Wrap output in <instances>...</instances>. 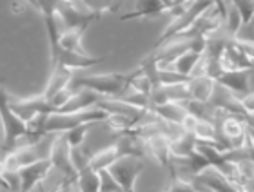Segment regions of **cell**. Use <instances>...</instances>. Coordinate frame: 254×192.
<instances>
[{
    "label": "cell",
    "instance_id": "1",
    "mask_svg": "<svg viewBox=\"0 0 254 192\" xmlns=\"http://www.w3.org/2000/svg\"><path fill=\"white\" fill-rule=\"evenodd\" d=\"M129 84V75L124 73H104V75H87L78 76L73 80L74 89L85 87L91 91L98 93L104 98H117Z\"/></svg>",
    "mask_w": 254,
    "mask_h": 192
},
{
    "label": "cell",
    "instance_id": "2",
    "mask_svg": "<svg viewBox=\"0 0 254 192\" xmlns=\"http://www.w3.org/2000/svg\"><path fill=\"white\" fill-rule=\"evenodd\" d=\"M216 127L220 131L222 142L227 145V149H244L249 142V127L242 114H231L220 109L216 120Z\"/></svg>",
    "mask_w": 254,
    "mask_h": 192
},
{
    "label": "cell",
    "instance_id": "3",
    "mask_svg": "<svg viewBox=\"0 0 254 192\" xmlns=\"http://www.w3.org/2000/svg\"><path fill=\"white\" fill-rule=\"evenodd\" d=\"M2 93H4V98H2V100L11 107V111L27 123H31L33 120H37V118L42 116V114H51V112H55L53 105H51L48 98L44 96V93L42 95L29 96V98H11L5 91H2Z\"/></svg>",
    "mask_w": 254,
    "mask_h": 192
},
{
    "label": "cell",
    "instance_id": "4",
    "mask_svg": "<svg viewBox=\"0 0 254 192\" xmlns=\"http://www.w3.org/2000/svg\"><path fill=\"white\" fill-rule=\"evenodd\" d=\"M145 161L143 158H134V156H122L117 163H113L109 172L113 178L120 183L124 192H134L136 191V182L142 174Z\"/></svg>",
    "mask_w": 254,
    "mask_h": 192
},
{
    "label": "cell",
    "instance_id": "5",
    "mask_svg": "<svg viewBox=\"0 0 254 192\" xmlns=\"http://www.w3.org/2000/svg\"><path fill=\"white\" fill-rule=\"evenodd\" d=\"M2 123H4V142H2L4 152L11 150L22 138H27L31 134L29 123L24 122L20 116H16L5 101H2Z\"/></svg>",
    "mask_w": 254,
    "mask_h": 192
},
{
    "label": "cell",
    "instance_id": "6",
    "mask_svg": "<svg viewBox=\"0 0 254 192\" xmlns=\"http://www.w3.org/2000/svg\"><path fill=\"white\" fill-rule=\"evenodd\" d=\"M73 149L71 145L67 144L65 136L62 134H55L53 136V144H51V152H49V160L53 163V169H57L59 172H62L64 178H69V180H76L78 178V172L74 169L73 163Z\"/></svg>",
    "mask_w": 254,
    "mask_h": 192
},
{
    "label": "cell",
    "instance_id": "7",
    "mask_svg": "<svg viewBox=\"0 0 254 192\" xmlns=\"http://www.w3.org/2000/svg\"><path fill=\"white\" fill-rule=\"evenodd\" d=\"M109 54L104 56H91L89 53H74L67 49H59V53L51 56V67H65L69 71L74 69H87V67H95V65L106 62Z\"/></svg>",
    "mask_w": 254,
    "mask_h": 192
},
{
    "label": "cell",
    "instance_id": "8",
    "mask_svg": "<svg viewBox=\"0 0 254 192\" xmlns=\"http://www.w3.org/2000/svg\"><path fill=\"white\" fill-rule=\"evenodd\" d=\"M53 171V163L49 158L46 160H40L37 163H31V165L20 169V180H22V187L20 192H31L40 185V183L46 182V178L49 176V172Z\"/></svg>",
    "mask_w": 254,
    "mask_h": 192
},
{
    "label": "cell",
    "instance_id": "9",
    "mask_svg": "<svg viewBox=\"0 0 254 192\" xmlns=\"http://www.w3.org/2000/svg\"><path fill=\"white\" fill-rule=\"evenodd\" d=\"M194 183H200L203 187L211 189L212 192H238L240 187L234 182H231L223 172H220L214 167H207L205 171L200 172L198 176L190 178Z\"/></svg>",
    "mask_w": 254,
    "mask_h": 192
},
{
    "label": "cell",
    "instance_id": "10",
    "mask_svg": "<svg viewBox=\"0 0 254 192\" xmlns=\"http://www.w3.org/2000/svg\"><path fill=\"white\" fill-rule=\"evenodd\" d=\"M216 82L225 89L242 98L244 95L251 91V69H234V71H223L218 76Z\"/></svg>",
    "mask_w": 254,
    "mask_h": 192
},
{
    "label": "cell",
    "instance_id": "11",
    "mask_svg": "<svg viewBox=\"0 0 254 192\" xmlns=\"http://www.w3.org/2000/svg\"><path fill=\"white\" fill-rule=\"evenodd\" d=\"M120 158L122 156H134V158H147L149 156V142L134 131L118 136L117 140Z\"/></svg>",
    "mask_w": 254,
    "mask_h": 192
},
{
    "label": "cell",
    "instance_id": "12",
    "mask_svg": "<svg viewBox=\"0 0 254 192\" xmlns=\"http://www.w3.org/2000/svg\"><path fill=\"white\" fill-rule=\"evenodd\" d=\"M104 100V96L98 95V93L91 91V89H85V87H80L76 89L73 95V98L67 101V105H64L59 112H78V111H87V109H93V107H98V103Z\"/></svg>",
    "mask_w": 254,
    "mask_h": 192
},
{
    "label": "cell",
    "instance_id": "13",
    "mask_svg": "<svg viewBox=\"0 0 254 192\" xmlns=\"http://www.w3.org/2000/svg\"><path fill=\"white\" fill-rule=\"evenodd\" d=\"M164 13H169L162 0H136L134 9L120 16V20H138V18H154Z\"/></svg>",
    "mask_w": 254,
    "mask_h": 192
},
{
    "label": "cell",
    "instance_id": "14",
    "mask_svg": "<svg viewBox=\"0 0 254 192\" xmlns=\"http://www.w3.org/2000/svg\"><path fill=\"white\" fill-rule=\"evenodd\" d=\"M73 71L65 69V67H51V75H49V80L46 84V89H44V96L51 100L57 93L73 86Z\"/></svg>",
    "mask_w": 254,
    "mask_h": 192
},
{
    "label": "cell",
    "instance_id": "15",
    "mask_svg": "<svg viewBox=\"0 0 254 192\" xmlns=\"http://www.w3.org/2000/svg\"><path fill=\"white\" fill-rule=\"evenodd\" d=\"M149 156H153L160 165L171 169L173 165V150H171V142L164 134H156L153 138H149Z\"/></svg>",
    "mask_w": 254,
    "mask_h": 192
},
{
    "label": "cell",
    "instance_id": "16",
    "mask_svg": "<svg viewBox=\"0 0 254 192\" xmlns=\"http://www.w3.org/2000/svg\"><path fill=\"white\" fill-rule=\"evenodd\" d=\"M218 82L211 76H194L189 80L190 100L198 101H211L214 91H216Z\"/></svg>",
    "mask_w": 254,
    "mask_h": 192
},
{
    "label": "cell",
    "instance_id": "17",
    "mask_svg": "<svg viewBox=\"0 0 254 192\" xmlns=\"http://www.w3.org/2000/svg\"><path fill=\"white\" fill-rule=\"evenodd\" d=\"M118 160H120V150H118V145L115 142V144L107 145L104 149L96 150L95 154H91L89 165L91 169L102 172V171H109L113 163H117Z\"/></svg>",
    "mask_w": 254,
    "mask_h": 192
},
{
    "label": "cell",
    "instance_id": "18",
    "mask_svg": "<svg viewBox=\"0 0 254 192\" xmlns=\"http://www.w3.org/2000/svg\"><path fill=\"white\" fill-rule=\"evenodd\" d=\"M153 111L156 112L162 120H165V122H169V123H182L184 118L189 114L186 103H178V101H169V103H165V105L153 107Z\"/></svg>",
    "mask_w": 254,
    "mask_h": 192
},
{
    "label": "cell",
    "instance_id": "19",
    "mask_svg": "<svg viewBox=\"0 0 254 192\" xmlns=\"http://www.w3.org/2000/svg\"><path fill=\"white\" fill-rule=\"evenodd\" d=\"M102 178L100 172L91 169V165H87L85 169L78 171V178H76V187L80 192H100Z\"/></svg>",
    "mask_w": 254,
    "mask_h": 192
},
{
    "label": "cell",
    "instance_id": "20",
    "mask_svg": "<svg viewBox=\"0 0 254 192\" xmlns=\"http://www.w3.org/2000/svg\"><path fill=\"white\" fill-rule=\"evenodd\" d=\"M201 56H203V53H196V51H189V53L182 54V56H178V58L173 62V64L167 67V69H175L178 71V73H182V75L186 76H192V73H194L196 65L200 64Z\"/></svg>",
    "mask_w": 254,
    "mask_h": 192
},
{
    "label": "cell",
    "instance_id": "21",
    "mask_svg": "<svg viewBox=\"0 0 254 192\" xmlns=\"http://www.w3.org/2000/svg\"><path fill=\"white\" fill-rule=\"evenodd\" d=\"M117 98H120V100L127 101V103L138 107V109H143V111H147V109L153 107V103H151V95H145V93L136 91V89H134L132 86H129V84H127L126 89H124Z\"/></svg>",
    "mask_w": 254,
    "mask_h": 192
},
{
    "label": "cell",
    "instance_id": "22",
    "mask_svg": "<svg viewBox=\"0 0 254 192\" xmlns=\"http://www.w3.org/2000/svg\"><path fill=\"white\" fill-rule=\"evenodd\" d=\"M85 29H64L62 37H60V48L74 51V53H85L82 48V37H84Z\"/></svg>",
    "mask_w": 254,
    "mask_h": 192
},
{
    "label": "cell",
    "instance_id": "23",
    "mask_svg": "<svg viewBox=\"0 0 254 192\" xmlns=\"http://www.w3.org/2000/svg\"><path fill=\"white\" fill-rule=\"evenodd\" d=\"M85 7L100 18L104 13H115L122 5V0H82Z\"/></svg>",
    "mask_w": 254,
    "mask_h": 192
},
{
    "label": "cell",
    "instance_id": "24",
    "mask_svg": "<svg viewBox=\"0 0 254 192\" xmlns=\"http://www.w3.org/2000/svg\"><path fill=\"white\" fill-rule=\"evenodd\" d=\"M242 26H245L242 13H240L233 4H227V13H225V29H227L229 35H231L234 40L238 38Z\"/></svg>",
    "mask_w": 254,
    "mask_h": 192
},
{
    "label": "cell",
    "instance_id": "25",
    "mask_svg": "<svg viewBox=\"0 0 254 192\" xmlns=\"http://www.w3.org/2000/svg\"><path fill=\"white\" fill-rule=\"evenodd\" d=\"M91 125H95V123H85V125H80V127H74V129H71V131H67V133H64L67 144L71 145V149H76V147H82V145H84Z\"/></svg>",
    "mask_w": 254,
    "mask_h": 192
},
{
    "label": "cell",
    "instance_id": "26",
    "mask_svg": "<svg viewBox=\"0 0 254 192\" xmlns=\"http://www.w3.org/2000/svg\"><path fill=\"white\" fill-rule=\"evenodd\" d=\"M164 192H200V191H198V187L194 185V182L189 180V178L173 176L169 187L165 189Z\"/></svg>",
    "mask_w": 254,
    "mask_h": 192
},
{
    "label": "cell",
    "instance_id": "27",
    "mask_svg": "<svg viewBox=\"0 0 254 192\" xmlns=\"http://www.w3.org/2000/svg\"><path fill=\"white\" fill-rule=\"evenodd\" d=\"M190 78L182 75L175 69H160V86H176V84H186Z\"/></svg>",
    "mask_w": 254,
    "mask_h": 192
},
{
    "label": "cell",
    "instance_id": "28",
    "mask_svg": "<svg viewBox=\"0 0 254 192\" xmlns=\"http://www.w3.org/2000/svg\"><path fill=\"white\" fill-rule=\"evenodd\" d=\"M227 4H233L244 16V24L249 26L254 18V0H227Z\"/></svg>",
    "mask_w": 254,
    "mask_h": 192
},
{
    "label": "cell",
    "instance_id": "29",
    "mask_svg": "<svg viewBox=\"0 0 254 192\" xmlns=\"http://www.w3.org/2000/svg\"><path fill=\"white\" fill-rule=\"evenodd\" d=\"M100 178H102L100 192H124V189L120 187V183L113 178V174L109 171H102Z\"/></svg>",
    "mask_w": 254,
    "mask_h": 192
},
{
    "label": "cell",
    "instance_id": "30",
    "mask_svg": "<svg viewBox=\"0 0 254 192\" xmlns=\"http://www.w3.org/2000/svg\"><path fill=\"white\" fill-rule=\"evenodd\" d=\"M234 42H236V46L240 48V51L245 54V58H247L251 67H254V40H245V38L238 37Z\"/></svg>",
    "mask_w": 254,
    "mask_h": 192
},
{
    "label": "cell",
    "instance_id": "31",
    "mask_svg": "<svg viewBox=\"0 0 254 192\" xmlns=\"http://www.w3.org/2000/svg\"><path fill=\"white\" fill-rule=\"evenodd\" d=\"M240 103L244 107L245 114L244 116H254V91H249L240 98Z\"/></svg>",
    "mask_w": 254,
    "mask_h": 192
},
{
    "label": "cell",
    "instance_id": "32",
    "mask_svg": "<svg viewBox=\"0 0 254 192\" xmlns=\"http://www.w3.org/2000/svg\"><path fill=\"white\" fill-rule=\"evenodd\" d=\"M198 122H200V120H198V118H196L194 114H190V112H189V114H187V116L184 118V122H182L180 125L184 129H186L187 133H192V131H194V127H196V123H198Z\"/></svg>",
    "mask_w": 254,
    "mask_h": 192
},
{
    "label": "cell",
    "instance_id": "33",
    "mask_svg": "<svg viewBox=\"0 0 254 192\" xmlns=\"http://www.w3.org/2000/svg\"><path fill=\"white\" fill-rule=\"evenodd\" d=\"M214 5H216V9L225 16V13H227V0H214Z\"/></svg>",
    "mask_w": 254,
    "mask_h": 192
},
{
    "label": "cell",
    "instance_id": "34",
    "mask_svg": "<svg viewBox=\"0 0 254 192\" xmlns=\"http://www.w3.org/2000/svg\"><path fill=\"white\" fill-rule=\"evenodd\" d=\"M22 2H26L33 7V9H38L40 7V0H22Z\"/></svg>",
    "mask_w": 254,
    "mask_h": 192
},
{
    "label": "cell",
    "instance_id": "35",
    "mask_svg": "<svg viewBox=\"0 0 254 192\" xmlns=\"http://www.w3.org/2000/svg\"><path fill=\"white\" fill-rule=\"evenodd\" d=\"M162 2H164V4H165V7H167V9H173V7H175V5H176V0H162Z\"/></svg>",
    "mask_w": 254,
    "mask_h": 192
},
{
    "label": "cell",
    "instance_id": "36",
    "mask_svg": "<svg viewBox=\"0 0 254 192\" xmlns=\"http://www.w3.org/2000/svg\"><path fill=\"white\" fill-rule=\"evenodd\" d=\"M247 127H249V125H247ZM247 134H249L251 144H253V147H254V129H251V127H249V131H247Z\"/></svg>",
    "mask_w": 254,
    "mask_h": 192
},
{
    "label": "cell",
    "instance_id": "37",
    "mask_svg": "<svg viewBox=\"0 0 254 192\" xmlns=\"http://www.w3.org/2000/svg\"><path fill=\"white\" fill-rule=\"evenodd\" d=\"M249 27H253V29H254V18H253V22L249 24Z\"/></svg>",
    "mask_w": 254,
    "mask_h": 192
},
{
    "label": "cell",
    "instance_id": "38",
    "mask_svg": "<svg viewBox=\"0 0 254 192\" xmlns=\"http://www.w3.org/2000/svg\"><path fill=\"white\" fill-rule=\"evenodd\" d=\"M37 192H40V191H38V189H37ZM46 192H51V189H49V191H46Z\"/></svg>",
    "mask_w": 254,
    "mask_h": 192
},
{
    "label": "cell",
    "instance_id": "39",
    "mask_svg": "<svg viewBox=\"0 0 254 192\" xmlns=\"http://www.w3.org/2000/svg\"><path fill=\"white\" fill-rule=\"evenodd\" d=\"M37 189H38V187H37ZM37 189H35V191H31V192H37Z\"/></svg>",
    "mask_w": 254,
    "mask_h": 192
},
{
    "label": "cell",
    "instance_id": "40",
    "mask_svg": "<svg viewBox=\"0 0 254 192\" xmlns=\"http://www.w3.org/2000/svg\"><path fill=\"white\" fill-rule=\"evenodd\" d=\"M76 192H80V191H78V187H76Z\"/></svg>",
    "mask_w": 254,
    "mask_h": 192
}]
</instances>
